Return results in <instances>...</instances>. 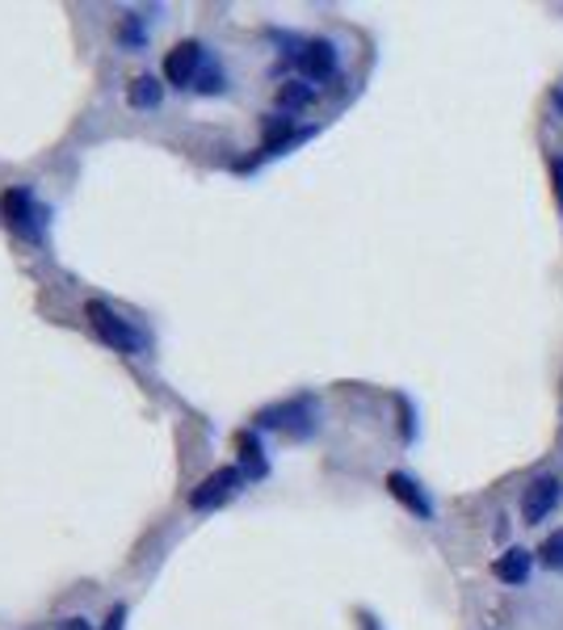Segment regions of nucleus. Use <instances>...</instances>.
Returning <instances> with one entry per match:
<instances>
[{
  "instance_id": "1",
  "label": "nucleus",
  "mask_w": 563,
  "mask_h": 630,
  "mask_svg": "<svg viewBox=\"0 0 563 630\" xmlns=\"http://www.w3.org/2000/svg\"><path fill=\"white\" fill-rule=\"evenodd\" d=\"M85 316H89V324H93L97 336H101L114 353H143V345H147V336H143L140 328L131 324V320H122L114 307L101 303V299H93V303L85 307Z\"/></svg>"
},
{
  "instance_id": "2",
  "label": "nucleus",
  "mask_w": 563,
  "mask_h": 630,
  "mask_svg": "<svg viewBox=\"0 0 563 630\" xmlns=\"http://www.w3.org/2000/svg\"><path fill=\"white\" fill-rule=\"evenodd\" d=\"M240 484H244V471L240 467H219L214 475H207L198 488L189 491V509H219V505H228L235 491H240Z\"/></svg>"
},
{
  "instance_id": "3",
  "label": "nucleus",
  "mask_w": 563,
  "mask_h": 630,
  "mask_svg": "<svg viewBox=\"0 0 563 630\" xmlns=\"http://www.w3.org/2000/svg\"><path fill=\"white\" fill-rule=\"evenodd\" d=\"M0 214H4V223L13 228L18 235H25V240H34L38 235V207H34V194L25 186H13L4 189V198H0Z\"/></svg>"
},
{
  "instance_id": "4",
  "label": "nucleus",
  "mask_w": 563,
  "mask_h": 630,
  "mask_svg": "<svg viewBox=\"0 0 563 630\" xmlns=\"http://www.w3.org/2000/svg\"><path fill=\"white\" fill-rule=\"evenodd\" d=\"M560 496H563L560 475H539V479L526 488V496H521V521H526V526H539V521H547V517H551V509L560 505Z\"/></svg>"
},
{
  "instance_id": "5",
  "label": "nucleus",
  "mask_w": 563,
  "mask_h": 630,
  "mask_svg": "<svg viewBox=\"0 0 563 630\" xmlns=\"http://www.w3.org/2000/svg\"><path fill=\"white\" fill-rule=\"evenodd\" d=\"M257 424L265 429H286L295 438H307L311 424H316V412H311V399H290V404H278V408H265L257 417Z\"/></svg>"
},
{
  "instance_id": "6",
  "label": "nucleus",
  "mask_w": 563,
  "mask_h": 630,
  "mask_svg": "<svg viewBox=\"0 0 563 630\" xmlns=\"http://www.w3.org/2000/svg\"><path fill=\"white\" fill-rule=\"evenodd\" d=\"M202 76V43H177V47L165 55V80L168 85H194Z\"/></svg>"
},
{
  "instance_id": "7",
  "label": "nucleus",
  "mask_w": 563,
  "mask_h": 630,
  "mask_svg": "<svg viewBox=\"0 0 563 630\" xmlns=\"http://www.w3.org/2000/svg\"><path fill=\"white\" fill-rule=\"evenodd\" d=\"M295 64L303 68L307 80H329L332 71H336V47H332L329 38H311L303 43V51H295Z\"/></svg>"
},
{
  "instance_id": "8",
  "label": "nucleus",
  "mask_w": 563,
  "mask_h": 630,
  "mask_svg": "<svg viewBox=\"0 0 563 630\" xmlns=\"http://www.w3.org/2000/svg\"><path fill=\"white\" fill-rule=\"evenodd\" d=\"M387 491H391V496H396L399 505H404V509H408L412 517H421V521H429V517H433V500L424 496V488L417 484V479H412V475H404V471H391V475H387Z\"/></svg>"
},
{
  "instance_id": "9",
  "label": "nucleus",
  "mask_w": 563,
  "mask_h": 630,
  "mask_svg": "<svg viewBox=\"0 0 563 630\" xmlns=\"http://www.w3.org/2000/svg\"><path fill=\"white\" fill-rule=\"evenodd\" d=\"M530 572H534V555H530L526 546H509V551L493 563V576L500 584H526Z\"/></svg>"
},
{
  "instance_id": "10",
  "label": "nucleus",
  "mask_w": 563,
  "mask_h": 630,
  "mask_svg": "<svg viewBox=\"0 0 563 630\" xmlns=\"http://www.w3.org/2000/svg\"><path fill=\"white\" fill-rule=\"evenodd\" d=\"M161 97H165V89H161V80H156V76H135V80H131V89H126V101H131L135 110H156V106H161Z\"/></svg>"
},
{
  "instance_id": "11",
  "label": "nucleus",
  "mask_w": 563,
  "mask_h": 630,
  "mask_svg": "<svg viewBox=\"0 0 563 630\" xmlns=\"http://www.w3.org/2000/svg\"><path fill=\"white\" fill-rule=\"evenodd\" d=\"M235 450H240V463H244V475L249 479H261L265 475V454H261V442L253 433H235Z\"/></svg>"
},
{
  "instance_id": "12",
  "label": "nucleus",
  "mask_w": 563,
  "mask_h": 630,
  "mask_svg": "<svg viewBox=\"0 0 563 630\" xmlns=\"http://www.w3.org/2000/svg\"><path fill=\"white\" fill-rule=\"evenodd\" d=\"M316 101V89L311 85H299V80H290V85H282L278 89V106L282 110H303Z\"/></svg>"
},
{
  "instance_id": "13",
  "label": "nucleus",
  "mask_w": 563,
  "mask_h": 630,
  "mask_svg": "<svg viewBox=\"0 0 563 630\" xmlns=\"http://www.w3.org/2000/svg\"><path fill=\"white\" fill-rule=\"evenodd\" d=\"M539 560L551 567V572H563V530H555V534L547 538L539 546Z\"/></svg>"
},
{
  "instance_id": "14",
  "label": "nucleus",
  "mask_w": 563,
  "mask_h": 630,
  "mask_svg": "<svg viewBox=\"0 0 563 630\" xmlns=\"http://www.w3.org/2000/svg\"><path fill=\"white\" fill-rule=\"evenodd\" d=\"M198 80H202V85H198L202 93H223V71H219V68H214V71H202Z\"/></svg>"
},
{
  "instance_id": "15",
  "label": "nucleus",
  "mask_w": 563,
  "mask_h": 630,
  "mask_svg": "<svg viewBox=\"0 0 563 630\" xmlns=\"http://www.w3.org/2000/svg\"><path fill=\"white\" fill-rule=\"evenodd\" d=\"M551 181H555V202H560V210H563V156L551 161Z\"/></svg>"
},
{
  "instance_id": "16",
  "label": "nucleus",
  "mask_w": 563,
  "mask_h": 630,
  "mask_svg": "<svg viewBox=\"0 0 563 630\" xmlns=\"http://www.w3.org/2000/svg\"><path fill=\"white\" fill-rule=\"evenodd\" d=\"M122 38H126V43H140V38H143L140 18H135V13H131V22H126V34H122Z\"/></svg>"
},
{
  "instance_id": "17",
  "label": "nucleus",
  "mask_w": 563,
  "mask_h": 630,
  "mask_svg": "<svg viewBox=\"0 0 563 630\" xmlns=\"http://www.w3.org/2000/svg\"><path fill=\"white\" fill-rule=\"evenodd\" d=\"M122 618H126V609L114 606L110 609V618H106V630H122Z\"/></svg>"
},
{
  "instance_id": "18",
  "label": "nucleus",
  "mask_w": 563,
  "mask_h": 630,
  "mask_svg": "<svg viewBox=\"0 0 563 630\" xmlns=\"http://www.w3.org/2000/svg\"><path fill=\"white\" fill-rule=\"evenodd\" d=\"M64 630H89V627H85V618H68V622H64Z\"/></svg>"
},
{
  "instance_id": "19",
  "label": "nucleus",
  "mask_w": 563,
  "mask_h": 630,
  "mask_svg": "<svg viewBox=\"0 0 563 630\" xmlns=\"http://www.w3.org/2000/svg\"><path fill=\"white\" fill-rule=\"evenodd\" d=\"M362 627H366V630H378V627H375V618H371V614H362Z\"/></svg>"
}]
</instances>
